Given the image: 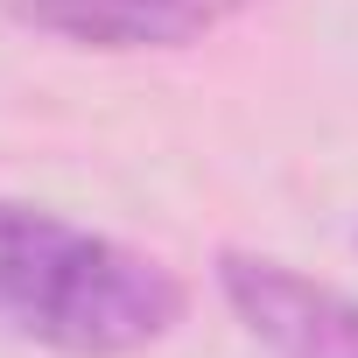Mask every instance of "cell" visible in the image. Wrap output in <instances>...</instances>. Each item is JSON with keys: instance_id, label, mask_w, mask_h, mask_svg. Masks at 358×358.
I'll use <instances>...</instances> for the list:
<instances>
[{"instance_id": "1", "label": "cell", "mask_w": 358, "mask_h": 358, "mask_svg": "<svg viewBox=\"0 0 358 358\" xmlns=\"http://www.w3.org/2000/svg\"><path fill=\"white\" fill-rule=\"evenodd\" d=\"M190 288L155 253L50 204L0 197V330L57 358H134L176 337Z\"/></svg>"}, {"instance_id": "2", "label": "cell", "mask_w": 358, "mask_h": 358, "mask_svg": "<svg viewBox=\"0 0 358 358\" xmlns=\"http://www.w3.org/2000/svg\"><path fill=\"white\" fill-rule=\"evenodd\" d=\"M218 295L267 358H358V295L274 253H218Z\"/></svg>"}, {"instance_id": "3", "label": "cell", "mask_w": 358, "mask_h": 358, "mask_svg": "<svg viewBox=\"0 0 358 358\" xmlns=\"http://www.w3.org/2000/svg\"><path fill=\"white\" fill-rule=\"evenodd\" d=\"M15 8L78 50H190L267 0H15Z\"/></svg>"}]
</instances>
